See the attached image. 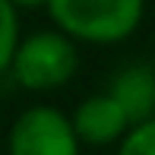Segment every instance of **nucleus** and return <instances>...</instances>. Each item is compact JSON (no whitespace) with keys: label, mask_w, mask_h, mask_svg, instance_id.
I'll return each mask as SVG.
<instances>
[{"label":"nucleus","mask_w":155,"mask_h":155,"mask_svg":"<svg viewBox=\"0 0 155 155\" xmlns=\"http://www.w3.org/2000/svg\"><path fill=\"white\" fill-rule=\"evenodd\" d=\"M79 146L73 117L51 104L25 108L6 136V155H79Z\"/></svg>","instance_id":"obj_3"},{"label":"nucleus","mask_w":155,"mask_h":155,"mask_svg":"<svg viewBox=\"0 0 155 155\" xmlns=\"http://www.w3.org/2000/svg\"><path fill=\"white\" fill-rule=\"evenodd\" d=\"M117 155H155V117L133 124L117 143Z\"/></svg>","instance_id":"obj_7"},{"label":"nucleus","mask_w":155,"mask_h":155,"mask_svg":"<svg viewBox=\"0 0 155 155\" xmlns=\"http://www.w3.org/2000/svg\"><path fill=\"white\" fill-rule=\"evenodd\" d=\"M54 29L82 45H120L139 29L146 0H48Z\"/></svg>","instance_id":"obj_1"},{"label":"nucleus","mask_w":155,"mask_h":155,"mask_svg":"<svg viewBox=\"0 0 155 155\" xmlns=\"http://www.w3.org/2000/svg\"><path fill=\"white\" fill-rule=\"evenodd\" d=\"M76 67H79L76 41L60 29H41L19 41L10 73L29 92H54L73 79Z\"/></svg>","instance_id":"obj_2"},{"label":"nucleus","mask_w":155,"mask_h":155,"mask_svg":"<svg viewBox=\"0 0 155 155\" xmlns=\"http://www.w3.org/2000/svg\"><path fill=\"white\" fill-rule=\"evenodd\" d=\"M16 10H38V6H48V0H10Z\"/></svg>","instance_id":"obj_8"},{"label":"nucleus","mask_w":155,"mask_h":155,"mask_svg":"<svg viewBox=\"0 0 155 155\" xmlns=\"http://www.w3.org/2000/svg\"><path fill=\"white\" fill-rule=\"evenodd\" d=\"M108 92L117 98V104L130 117V124H143L155 117V70L152 67L133 63V67L117 70Z\"/></svg>","instance_id":"obj_5"},{"label":"nucleus","mask_w":155,"mask_h":155,"mask_svg":"<svg viewBox=\"0 0 155 155\" xmlns=\"http://www.w3.org/2000/svg\"><path fill=\"white\" fill-rule=\"evenodd\" d=\"M22 32H19V10L10 0H0V76L10 73L13 54H16Z\"/></svg>","instance_id":"obj_6"},{"label":"nucleus","mask_w":155,"mask_h":155,"mask_svg":"<svg viewBox=\"0 0 155 155\" xmlns=\"http://www.w3.org/2000/svg\"><path fill=\"white\" fill-rule=\"evenodd\" d=\"M130 127V117L111 92L82 98L73 111V130L82 146H114L127 136Z\"/></svg>","instance_id":"obj_4"}]
</instances>
